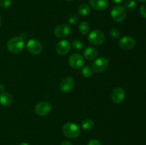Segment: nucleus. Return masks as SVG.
I'll use <instances>...</instances> for the list:
<instances>
[{"label":"nucleus","mask_w":146,"mask_h":145,"mask_svg":"<svg viewBox=\"0 0 146 145\" xmlns=\"http://www.w3.org/2000/svg\"><path fill=\"white\" fill-rule=\"evenodd\" d=\"M25 42L22 37L16 36L9 39L7 42V48L10 53L17 54L23 51Z\"/></svg>","instance_id":"obj_1"},{"label":"nucleus","mask_w":146,"mask_h":145,"mask_svg":"<svg viewBox=\"0 0 146 145\" xmlns=\"http://www.w3.org/2000/svg\"><path fill=\"white\" fill-rule=\"evenodd\" d=\"M62 131L64 134L70 139H75L78 137L81 132L79 127L74 122L66 123L63 127Z\"/></svg>","instance_id":"obj_2"},{"label":"nucleus","mask_w":146,"mask_h":145,"mask_svg":"<svg viewBox=\"0 0 146 145\" xmlns=\"http://www.w3.org/2000/svg\"><path fill=\"white\" fill-rule=\"evenodd\" d=\"M106 39L104 32L100 30H94L91 31L88 36V40L92 45H102Z\"/></svg>","instance_id":"obj_3"},{"label":"nucleus","mask_w":146,"mask_h":145,"mask_svg":"<svg viewBox=\"0 0 146 145\" xmlns=\"http://www.w3.org/2000/svg\"><path fill=\"white\" fill-rule=\"evenodd\" d=\"M111 16L113 20L115 22H122L126 17V11L122 6H115L111 9Z\"/></svg>","instance_id":"obj_4"},{"label":"nucleus","mask_w":146,"mask_h":145,"mask_svg":"<svg viewBox=\"0 0 146 145\" xmlns=\"http://www.w3.org/2000/svg\"><path fill=\"white\" fill-rule=\"evenodd\" d=\"M27 48L30 53L36 55L42 52L43 46L40 41L33 38V39H30L28 41L27 44Z\"/></svg>","instance_id":"obj_5"},{"label":"nucleus","mask_w":146,"mask_h":145,"mask_svg":"<svg viewBox=\"0 0 146 145\" xmlns=\"http://www.w3.org/2000/svg\"><path fill=\"white\" fill-rule=\"evenodd\" d=\"M108 65H109V63H108V59L104 58V57H101V58H97L93 63L91 68H92L94 72H101L105 71L108 68Z\"/></svg>","instance_id":"obj_6"},{"label":"nucleus","mask_w":146,"mask_h":145,"mask_svg":"<svg viewBox=\"0 0 146 145\" xmlns=\"http://www.w3.org/2000/svg\"><path fill=\"white\" fill-rule=\"evenodd\" d=\"M84 57L79 53H74L68 58V63L70 66L75 69L81 68L84 65Z\"/></svg>","instance_id":"obj_7"},{"label":"nucleus","mask_w":146,"mask_h":145,"mask_svg":"<svg viewBox=\"0 0 146 145\" xmlns=\"http://www.w3.org/2000/svg\"><path fill=\"white\" fill-rule=\"evenodd\" d=\"M71 32V28L69 25L66 24H60L57 26L54 29V35L59 38H64L69 35Z\"/></svg>","instance_id":"obj_8"},{"label":"nucleus","mask_w":146,"mask_h":145,"mask_svg":"<svg viewBox=\"0 0 146 145\" xmlns=\"http://www.w3.org/2000/svg\"><path fill=\"white\" fill-rule=\"evenodd\" d=\"M51 110V105L48 102L42 101L37 104L35 107V112L39 116H45Z\"/></svg>","instance_id":"obj_9"},{"label":"nucleus","mask_w":146,"mask_h":145,"mask_svg":"<svg viewBox=\"0 0 146 145\" xmlns=\"http://www.w3.org/2000/svg\"><path fill=\"white\" fill-rule=\"evenodd\" d=\"M75 82L74 80L71 77L67 76L62 80L59 85V88L61 91L65 93L70 92L74 88Z\"/></svg>","instance_id":"obj_10"},{"label":"nucleus","mask_w":146,"mask_h":145,"mask_svg":"<svg viewBox=\"0 0 146 145\" xmlns=\"http://www.w3.org/2000/svg\"><path fill=\"white\" fill-rule=\"evenodd\" d=\"M118 45L122 49L124 50H131L135 47V41L133 37L129 36H125L122 37L119 40Z\"/></svg>","instance_id":"obj_11"},{"label":"nucleus","mask_w":146,"mask_h":145,"mask_svg":"<svg viewBox=\"0 0 146 145\" xmlns=\"http://www.w3.org/2000/svg\"><path fill=\"white\" fill-rule=\"evenodd\" d=\"M125 90L120 87L115 88L111 93V100L115 104L121 103L125 99Z\"/></svg>","instance_id":"obj_12"},{"label":"nucleus","mask_w":146,"mask_h":145,"mask_svg":"<svg viewBox=\"0 0 146 145\" xmlns=\"http://www.w3.org/2000/svg\"><path fill=\"white\" fill-rule=\"evenodd\" d=\"M71 44L67 40H61L56 45V51L59 55H64L68 53L71 50Z\"/></svg>","instance_id":"obj_13"},{"label":"nucleus","mask_w":146,"mask_h":145,"mask_svg":"<svg viewBox=\"0 0 146 145\" xmlns=\"http://www.w3.org/2000/svg\"><path fill=\"white\" fill-rule=\"evenodd\" d=\"M90 4L94 9L104 11L108 8L109 1L108 0H90Z\"/></svg>","instance_id":"obj_14"},{"label":"nucleus","mask_w":146,"mask_h":145,"mask_svg":"<svg viewBox=\"0 0 146 145\" xmlns=\"http://www.w3.org/2000/svg\"><path fill=\"white\" fill-rule=\"evenodd\" d=\"M13 98L9 92H1L0 93V104L4 107H9L12 103Z\"/></svg>","instance_id":"obj_15"},{"label":"nucleus","mask_w":146,"mask_h":145,"mask_svg":"<svg viewBox=\"0 0 146 145\" xmlns=\"http://www.w3.org/2000/svg\"><path fill=\"white\" fill-rule=\"evenodd\" d=\"M84 58L88 61H94L98 55L96 49L93 47H88L84 51Z\"/></svg>","instance_id":"obj_16"},{"label":"nucleus","mask_w":146,"mask_h":145,"mask_svg":"<svg viewBox=\"0 0 146 145\" xmlns=\"http://www.w3.org/2000/svg\"><path fill=\"white\" fill-rule=\"evenodd\" d=\"M77 11H78V14H79L80 16H86L88 15L90 13V11H91V7H90V6H88V4H83L78 7Z\"/></svg>","instance_id":"obj_17"},{"label":"nucleus","mask_w":146,"mask_h":145,"mask_svg":"<svg viewBox=\"0 0 146 145\" xmlns=\"http://www.w3.org/2000/svg\"><path fill=\"white\" fill-rule=\"evenodd\" d=\"M78 30L82 35H86L90 30V24L87 21H82L79 24Z\"/></svg>","instance_id":"obj_18"},{"label":"nucleus","mask_w":146,"mask_h":145,"mask_svg":"<svg viewBox=\"0 0 146 145\" xmlns=\"http://www.w3.org/2000/svg\"><path fill=\"white\" fill-rule=\"evenodd\" d=\"M82 126L83 129L86 131H90L94 128V122L92 119H86L82 122Z\"/></svg>","instance_id":"obj_19"},{"label":"nucleus","mask_w":146,"mask_h":145,"mask_svg":"<svg viewBox=\"0 0 146 145\" xmlns=\"http://www.w3.org/2000/svg\"><path fill=\"white\" fill-rule=\"evenodd\" d=\"M123 7L125 10H128L129 11H133L136 7V3L134 0H128L127 1H125Z\"/></svg>","instance_id":"obj_20"},{"label":"nucleus","mask_w":146,"mask_h":145,"mask_svg":"<svg viewBox=\"0 0 146 145\" xmlns=\"http://www.w3.org/2000/svg\"><path fill=\"white\" fill-rule=\"evenodd\" d=\"M81 73H82V75L85 78H88L90 77H91L93 75V73H94V71H93L92 68L89 66H85L83 68L82 71H81Z\"/></svg>","instance_id":"obj_21"},{"label":"nucleus","mask_w":146,"mask_h":145,"mask_svg":"<svg viewBox=\"0 0 146 145\" xmlns=\"http://www.w3.org/2000/svg\"><path fill=\"white\" fill-rule=\"evenodd\" d=\"M72 47L75 51H81L84 48V44L80 40H74L72 43Z\"/></svg>","instance_id":"obj_22"},{"label":"nucleus","mask_w":146,"mask_h":145,"mask_svg":"<svg viewBox=\"0 0 146 145\" xmlns=\"http://www.w3.org/2000/svg\"><path fill=\"white\" fill-rule=\"evenodd\" d=\"M110 36L113 39H117L120 37L121 36V33H120V31L116 28H112L111 30H110L109 33Z\"/></svg>","instance_id":"obj_23"},{"label":"nucleus","mask_w":146,"mask_h":145,"mask_svg":"<svg viewBox=\"0 0 146 145\" xmlns=\"http://www.w3.org/2000/svg\"><path fill=\"white\" fill-rule=\"evenodd\" d=\"M12 0H0V7L4 9L9 7L11 4Z\"/></svg>","instance_id":"obj_24"},{"label":"nucleus","mask_w":146,"mask_h":145,"mask_svg":"<svg viewBox=\"0 0 146 145\" xmlns=\"http://www.w3.org/2000/svg\"><path fill=\"white\" fill-rule=\"evenodd\" d=\"M77 21H78V16L76 14H71L70 16L68 17V23L70 24L74 25V24H76Z\"/></svg>","instance_id":"obj_25"},{"label":"nucleus","mask_w":146,"mask_h":145,"mask_svg":"<svg viewBox=\"0 0 146 145\" xmlns=\"http://www.w3.org/2000/svg\"><path fill=\"white\" fill-rule=\"evenodd\" d=\"M140 13H141V16L144 18H146V4H143L140 8Z\"/></svg>","instance_id":"obj_26"},{"label":"nucleus","mask_w":146,"mask_h":145,"mask_svg":"<svg viewBox=\"0 0 146 145\" xmlns=\"http://www.w3.org/2000/svg\"><path fill=\"white\" fill-rule=\"evenodd\" d=\"M87 145H101V144L98 139H91V141H89V142H88Z\"/></svg>","instance_id":"obj_27"},{"label":"nucleus","mask_w":146,"mask_h":145,"mask_svg":"<svg viewBox=\"0 0 146 145\" xmlns=\"http://www.w3.org/2000/svg\"><path fill=\"white\" fill-rule=\"evenodd\" d=\"M61 145H72V144L70 142H68V141H64V142L61 144Z\"/></svg>","instance_id":"obj_28"},{"label":"nucleus","mask_w":146,"mask_h":145,"mask_svg":"<svg viewBox=\"0 0 146 145\" xmlns=\"http://www.w3.org/2000/svg\"><path fill=\"white\" fill-rule=\"evenodd\" d=\"M4 90H5V86L3 84H0V91L1 92H4Z\"/></svg>","instance_id":"obj_29"},{"label":"nucleus","mask_w":146,"mask_h":145,"mask_svg":"<svg viewBox=\"0 0 146 145\" xmlns=\"http://www.w3.org/2000/svg\"><path fill=\"white\" fill-rule=\"evenodd\" d=\"M123 1V0H113V1L115 3H116V4H120V3L122 2Z\"/></svg>","instance_id":"obj_30"},{"label":"nucleus","mask_w":146,"mask_h":145,"mask_svg":"<svg viewBox=\"0 0 146 145\" xmlns=\"http://www.w3.org/2000/svg\"><path fill=\"white\" fill-rule=\"evenodd\" d=\"M19 145H29L28 143H26V142H22V143L19 144Z\"/></svg>","instance_id":"obj_31"},{"label":"nucleus","mask_w":146,"mask_h":145,"mask_svg":"<svg viewBox=\"0 0 146 145\" xmlns=\"http://www.w3.org/2000/svg\"><path fill=\"white\" fill-rule=\"evenodd\" d=\"M140 2H143V3H145L146 2V0H138Z\"/></svg>","instance_id":"obj_32"},{"label":"nucleus","mask_w":146,"mask_h":145,"mask_svg":"<svg viewBox=\"0 0 146 145\" xmlns=\"http://www.w3.org/2000/svg\"><path fill=\"white\" fill-rule=\"evenodd\" d=\"M1 18L0 16V26H1Z\"/></svg>","instance_id":"obj_33"},{"label":"nucleus","mask_w":146,"mask_h":145,"mask_svg":"<svg viewBox=\"0 0 146 145\" xmlns=\"http://www.w3.org/2000/svg\"><path fill=\"white\" fill-rule=\"evenodd\" d=\"M66 1H72V0H66Z\"/></svg>","instance_id":"obj_34"}]
</instances>
